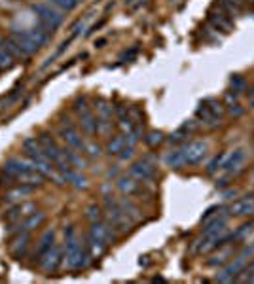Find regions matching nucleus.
Wrapping results in <instances>:
<instances>
[{"label": "nucleus", "instance_id": "13d9d810", "mask_svg": "<svg viewBox=\"0 0 254 284\" xmlns=\"http://www.w3.org/2000/svg\"><path fill=\"white\" fill-rule=\"evenodd\" d=\"M250 245H254V239H252V243H250Z\"/></svg>", "mask_w": 254, "mask_h": 284}, {"label": "nucleus", "instance_id": "bf43d9fd", "mask_svg": "<svg viewBox=\"0 0 254 284\" xmlns=\"http://www.w3.org/2000/svg\"><path fill=\"white\" fill-rule=\"evenodd\" d=\"M252 172H254V171H252Z\"/></svg>", "mask_w": 254, "mask_h": 284}, {"label": "nucleus", "instance_id": "f03ea898", "mask_svg": "<svg viewBox=\"0 0 254 284\" xmlns=\"http://www.w3.org/2000/svg\"><path fill=\"white\" fill-rule=\"evenodd\" d=\"M2 172L6 174L10 180H15L19 184H29V186H42L44 184V174L34 169L33 161L29 159H19V158H12L8 159L4 167H2Z\"/></svg>", "mask_w": 254, "mask_h": 284}, {"label": "nucleus", "instance_id": "1a4fd4ad", "mask_svg": "<svg viewBox=\"0 0 254 284\" xmlns=\"http://www.w3.org/2000/svg\"><path fill=\"white\" fill-rule=\"evenodd\" d=\"M63 262H65V248L61 245H57V243H54V246L49 248V252H47L46 256L40 260V269L44 273H55L59 271V267L63 265Z\"/></svg>", "mask_w": 254, "mask_h": 284}, {"label": "nucleus", "instance_id": "58836bf2", "mask_svg": "<svg viewBox=\"0 0 254 284\" xmlns=\"http://www.w3.org/2000/svg\"><path fill=\"white\" fill-rule=\"evenodd\" d=\"M203 105L207 106V108L213 114H216V116H220V118L224 116V106H222V102H218L216 99H207L205 102H203Z\"/></svg>", "mask_w": 254, "mask_h": 284}, {"label": "nucleus", "instance_id": "f257e3e1", "mask_svg": "<svg viewBox=\"0 0 254 284\" xmlns=\"http://www.w3.org/2000/svg\"><path fill=\"white\" fill-rule=\"evenodd\" d=\"M91 254L86 245H82L74 225H68L65 229V264L70 271H80L87 269L91 265Z\"/></svg>", "mask_w": 254, "mask_h": 284}, {"label": "nucleus", "instance_id": "5fc2aeb1", "mask_svg": "<svg viewBox=\"0 0 254 284\" xmlns=\"http://www.w3.org/2000/svg\"><path fill=\"white\" fill-rule=\"evenodd\" d=\"M230 4H239V0H227Z\"/></svg>", "mask_w": 254, "mask_h": 284}, {"label": "nucleus", "instance_id": "6e6552de", "mask_svg": "<svg viewBox=\"0 0 254 284\" xmlns=\"http://www.w3.org/2000/svg\"><path fill=\"white\" fill-rule=\"evenodd\" d=\"M129 174L139 180L141 184L152 182L156 178V161L150 156L142 158L141 161H135L133 165L129 167Z\"/></svg>", "mask_w": 254, "mask_h": 284}, {"label": "nucleus", "instance_id": "cd10ccee", "mask_svg": "<svg viewBox=\"0 0 254 284\" xmlns=\"http://www.w3.org/2000/svg\"><path fill=\"white\" fill-rule=\"evenodd\" d=\"M226 159H227V152H222L218 153V156H214L211 161L207 163V174H214V172H218L224 169V165H226Z\"/></svg>", "mask_w": 254, "mask_h": 284}, {"label": "nucleus", "instance_id": "7c9ffc66", "mask_svg": "<svg viewBox=\"0 0 254 284\" xmlns=\"http://www.w3.org/2000/svg\"><path fill=\"white\" fill-rule=\"evenodd\" d=\"M254 231V220L247 222V224H243L241 227H237L235 231H232V241H245V239Z\"/></svg>", "mask_w": 254, "mask_h": 284}, {"label": "nucleus", "instance_id": "72a5a7b5", "mask_svg": "<svg viewBox=\"0 0 254 284\" xmlns=\"http://www.w3.org/2000/svg\"><path fill=\"white\" fill-rule=\"evenodd\" d=\"M52 6H55L61 12H72L74 8H78L84 0H47Z\"/></svg>", "mask_w": 254, "mask_h": 284}, {"label": "nucleus", "instance_id": "09e8293b", "mask_svg": "<svg viewBox=\"0 0 254 284\" xmlns=\"http://www.w3.org/2000/svg\"><path fill=\"white\" fill-rule=\"evenodd\" d=\"M232 176H230V174H226V172H224V176H220V178H216V182H214V186H216V188H218V190H224V188H227V186H230V182H232Z\"/></svg>", "mask_w": 254, "mask_h": 284}, {"label": "nucleus", "instance_id": "c756f323", "mask_svg": "<svg viewBox=\"0 0 254 284\" xmlns=\"http://www.w3.org/2000/svg\"><path fill=\"white\" fill-rule=\"evenodd\" d=\"M34 186H29V184H19L17 188H14V190H10V192L4 195V197L8 199V201H15V199H23L25 195H29V193H33Z\"/></svg>", "mask_w": 254, "mask_h": 284}, {"label": "nucleus", "instance_id": "a878e982", "mask_svg": "<svg viewBox=\"0 0 254 284\" xmlns=\"http://www.w3.org/2000/svg\"><path fill=\"white\" fill-rule=\"evenodd\" d=\"M14 63H15V59L12 57V53L8 51L4 38L0 36V70H8V68H12Z\"/></svg>", "mask_w": 254, "mask_h": 284}, {"label": "nucleus", "instance_id": "b1692460", "mask_svg": "<svg viewBox=\"0 0 254 284\" xmlns=\"http://www.w3.org/2000/svg\"><path fill=\"white\" fill-rule=\"evenodd\" d=\"M120 206H121V211L125 212L127 214V218L131 220V222H139V220L142 218V214H141V211H139V206L135 205L133 201L129 199V195H125V197H121L120 201Z\"/></svg>", "mask_w": 254, "mask_h": 284}, {"label": "nucleus", "instance_id": "c85d7f7f", "mask_svg": "<svg viewBox=\"0 0 254 284\" xmlns=\"http://www.w3.org/2000/svg\"><path fill=\"white\" fill-rule=\"evenodd\" d=\"M65 156H67L68 163H70V167H72V169H78V171H82V169L86 167V159L82 158L80 152H76V150H72V148H65Z\"/></svg>", "mask_w": 254, "mask_h": 284}, {"label": "nucleus", "instance_id": "dca6fc26", "mask_svg": "<svg viewBox=\"0 0 254 284\" xmlns=\"http://www.w3.org/2000/svg\"><path fill=\"white\" fill-rule=\"evenodd\" d=\"M29 245H31V235H29L27 231L15 233L14 241H12V246H10L12 256L17 260L25 258V254H27V250H29Z\"/></svg>", "mask_w": 254, "mask_h": 284}, {"label": "nucleus", "instance_id": "864d4df0", "mask_svg": "<svg viewBox=\"0 0 254 284\" xmlns=\"http://www.w3.org/2000/svg\"><path fill=\"white\" fill-rule=\"evenodd\" d=\"M247 95H248V97H250V99H252V97H254V87H250V89H247Z\"/></svg>", "mask_w": 254, "mask_h": 284}, {"label": "nucleus", "instance_id": "f704fd0d", "mask_svg": "<svg viewBox=\"0 0 254 284\" xmlns=\"http://www.w3.org/2000/svg\"><path fill=\"white\" fill-rule=\"evenodd\" d=\"M4 42H6L8 51L12 53V57H14V59H27V57H25V53L21 51V47L15 44L12 36H10V38H4Z\"/></svg>", "mask_w": 254, "mask_h": 284}, {"label": "nucleus", "instance_id": "2eb2a0df", "mask_svg": "<svg viewBox=\"0 0 254 284\" xmlns=\"http://www.w3.org/2000/svg\"><path fill=\"white\" fill-rule=\"evenodd\" d=\"M33 212H36V205L34 203H21V205H15L14 209H10L4 218H6L8 224H15V222H21L23 218L31 216Z\"/></svg>", "mask_w": 254, "mask_h": 284}, {"label": "nucleus", "instance_id": "c03bdc74", "mask_svg": "<svg viewBox=\"0 0 254 284\" xmlns=\"http://www.w3.org/2000/svg\"><path fill=\"white\" fill-rule=\"evenodd\" d=\"M239 195V190L237 188H232V186H227V190L224 188V192H222L220 197L224 199V201H232V199H235Z\"/></svg>", "mask_w": 254, "mask_h": 284}, {"label": "nucleus", "instance_id": "e433bc0d", "mask_svg": "<svg viewBox=\"0 0 254 284\" xmlns=\"http://www.w3.org/2000/svg\"><path fill=\"white\" fill-rule=\"evenodd\" d=\"M188 137H190V131H186V129L181 125L171 137H169V142H171V144H182V142H186Z\"/></svg>", "mask_w": 254, "mask_h": 284}, {"label": "nucleus", "instance_id": "79ce46f5", "mask_svg": "<svg viewBox=\"0 0 254 284\" xmlns=\"http://www.w3.org/2000/svg\"><path fill=\"white\" fill-rule=\"evenodd\" d=\"M84 152L89 156V158H100V146L99 144H95V142H89V144H86V148H84Z\"/></svg>", "mask_w": 254, "mask_h": 284}, {"label": "nucleus", "instance_id": "a211bd4d", "mask_svg": "<svg viewBox=\"0 0 254 284\" xmlns=\"http://www.w3.org/2000/svg\"><path fill=\"white\" fill-rule=\"evenodd\" d=\"M61 180L70 186H74L76 190H87V186H89L87 178L78 171V169H68V171L61 172Z\"/></svg>", "mask_w": 254, "mask_h": 284}, {"label": "nucleus", "instance_id": "412c9836", "mask_svg": "<svg viewBox=\"0 0 254 284\" xmlns=\"http://www.w3.org/2000/svg\"><path fill=\"white\" fill-rule=\"evenodd\" d=\"M86 246H87V250H89V254H91L93 258H100V256L105 254V250H107L108 245L103 241V239H99L97 235H93L91 231H87Z\"/></svg>", "mask_w": 254, "mask_h": 284}, {"label": "nucleus", "instance_id": "2f4dec72", "mask_svg": "<svg viewBox=\"0 0 254 284\" xmlns=\"http://www.w3.org/2000/svg\"><path fill=\"white\" fill-rule=\"evenodd\" d=\"M125 148V137L123 135H118V137H112V140L107 144V152L110 156H120V152Z\"/></svg>", "mask_w": 254, "mask_h": 284}, {"label": "nucleus", "instance_id": "de8ad7c7", "mask_svg": "<svg viewBox=\"0 0 254 284\" xmlns=\"http://www.w3.org/2000/svg\"><path fill=\"white\" fill-rule=\"evenodd\" d=\"M224 209H226V206H211V209H209L207 212H205V214H203V216H201V220H203V222H207L209 218H213V216H216V214H218V212H222L224 211Z\"/></svg>", "mask_w": 254, "mask_h": 284}, {"label": "nucleus", "instance_id": "5701e85b", "mask_svg": "<svg viewBox=\"0 0 254 284\" xmlns=\"http://www.w3.org/2000/svg\"><path fill=\"white\" fill-rule=\"evenodd\" d=\"M165 165L171 167V169H184L188 165L186 163V158H184V150L181 148H176V150H171V152L165 156Z\"/></svg>", "mask_w": 254, "mask_h": 284}, {"label": "nucleus", "instance_id": "393cba45", "mask_svg": "<svg viewBox=\"0 0 254 284\" xmlns=\"http://www.w3.org/2000/svg\"><path fill=\"white\" fill-rule=\"evenodd\" d=\"M80 127L82 131L86 133L87 137H91V135H95L97 133V118H95L91 112H86L80 116Z\"/></svg>", "mask_w": 254, "mask_h": 284}, {"label": "nucleus", "instance_id": "473e14b6", "mask_svg": "<svg viewBox=\"0 0 254 284\" xmlns=\"http://www.w3.org/2000/svg\"><path fill=\"white\" fill-rule=\"evenodd\" d=\"M211 23L214 25V29H218V31H224V33H230L232 31V23L227 19L224 13H214L211 15Z\"/></svg>", "mask_w": 254, "mask_h": 284}, {"label": "nucleus", "instance_id": "39448f33", "mask_svg": "<svg viewBox=\"0 0 254 284\" xmlns=\"http://www.w3.org/2000/svg\"><path fill=\"white\" fill-rule=\"evenodd\" d=\"M254 256V245H248L245 246L243 250L239 252V256L234 260V262H227L226 267L222 269L218 275H216V282H234L235 278L239 277L243 269L247 267V264L250 262V258Z\"/></svg>", "mask_w": 254, "mask_h": 284}, {"label": "nucleus", "instance_id": "6e6d98bb", "mask_svg": "<svg viewBox=\"0 0 254 284\" xmlns=\"http://www.w3.org/2000/svg\"><path fill=\"white\" fill-rule=\"evenodd\" d=\"M250 108H252V110H254V97H252V99H250Z\"/></svg>", "mask_w": 254, "mask_h": 284}, {"label": "nucleus", "instance_id": "3c124183", "mask_svg": "<svg viewBox=\"0 0 254 284\" xmlns=\"http://www.w3.org/2000/svg\"><path fill=\"white\" fill-rule=\"evenodd\" d=\"M227 112L232 114L234 118H239V116H243V114H245V108H243L239 102H235V105L227 106Z\"/></svg>", "mask_w": 254, "mask_h": 284}, {"label": "nucleus", "instance_id": "4d7b16f0", "mask_svg": "<svg viewBox=\"0 0 254 284\" xmlns=\"http://www.w3.org/2000/svg\"><path fill=\"white\" fill-rule=\"evenodd\" d=\"M248 282H252V284H254V275H252V277H248Z\"/></svg>", "mask_w": 254, "mask_h": 284}, {"label": "nucleus", "instance_id": "bb28decb", "mask_svg": "<svg viewBox=\"0 0 254 284\" xmlns=\"http://www.w3.org/2000/svg\"><path fill=\"white\" fill-rule=\"evenodd\" d=\"M220 250V248H218ZM234 256V246H227V248H224V250H220L216 256H214L213 260H209L207 265L209 267H218V265H226L227 262H230V258Z\"/></svg>", "mask_w": 254, "mask_h": 284}, {"label": "nucleus", "instance_id": "423d86ee", "mask_svg": "<svg viewBox=\"0 0 254 284\" xmlns=\"http://www.w3.org/2000/svg\"><path fill=\"white\" fill-rule=\"evenodd\" d=\"M38 142L42 144V150L46 152V156L49 158V161L54 163L57 171L65 172V171H68V169H72L70 163H68L67 156H65V150L59 148V144H57L47 133H42L40 137H38Z\"/></svg>", "mask_w": 254, "mask_h": 284}, {"label": "nucleus", "instance_id": "9b49d317", "mask_svg": "<svg viewBox=\"0 0 254 284\" xmlns=\"http://www.w3.org/2000/svg\"><path fill=\"white\" fill-rule=\"evenodd\" d=\"M245 159H247V150L245 148H237L232 153H227L226 165L222 169V172L230 174L232 178H235L239 172L245 171Z\"/></svg>", "mask_w": 254, "mask_h": 284}, {"label": "nucleus", "instance_id": "a19ab883", "mask_svg": "<svg viewBox=\"0 0 254 284\" xmlns=\"http://www.w3.org/2000/svg\"><path fill=\"white\" fill-rule=\"evenodd\" d=\"M146 142H148V146H158V144H161L163 142V133H160V131H152L150 135L146 137Z\"/></svg>", "mask_w": 254, "mask_h": 284}, {"label": "nucleus", "instance_id": "ea45409f", "mask_svg": "<svg viewBox=\"0 0 254 284\" xmlns=\"http://www.w3.org/2000/svg\"><path fill=\"white\" fill-rule=\"evenodd\" d=\"M252 275H254V256L250 258V262L247 264V267L243 269V275H239L235 280H237V282H248V277H252Z\"/></svg>", "mask_w": 254, "mask_h": 284}, {"label": "nucleus", "instance_id": "6ab92c4d", "mask_svg": "<svg viewBox=\"0 0 254 284\" xmlns=\"http://www.w3.org/2000/svg\"><path fill=\"white\" fill-rule=\"evenodd\" d=\"M54 243H55V231L54 229H47V231L40 237L38 246H36V252H34V260H36V264H40V260L46 256L47 252H49V248L54 246Z\"/></svg>", "mask_w": 254, "mask_h": 284}, {"label": "nucleus", "instance_id": "7ed1b4c3", "mask_svg": "<svg viewBox=\"0 0 254 284\" xmlns=\"http://www.w3.org/2000/svg\"><path fill=\"white\" fill-rule=\"evenodd\" d=\"M23 150H25V153H27V158L33 161L34 169L40 172V174L49 176V178H57V174H55V165L49 161L46 152L42 150V144L38 142V139H33V137L25 139V142H23Z\"/></svg>", "mask_w": 254, "mask_h": 284}, {"label": "nucleus", "instance_id": "f3484780", "mask_svg": "<svg viewBox=\"0 0 254 284\" xmlns=\"http://www.w3.org/2000/svg\"><path fill=\"white\" fill-rule=\"evenodd\" d=\"M12 38H14L15 44L21 47V51L25 53V57H27V59L40 49V47L34 44L33 40L29 38V34L25 33V31H14V33H12Z\"/></svg>", "mask_w": 254, "mask_h": 284}, {"label": "nucleus", "instance_id": "ddd939ff", "mask_svg": "<svg viewBox=\"0 0 254 284\" xmlns=\"http://www.w3.org/2000/svg\"><path fill=\"white\" fill-rule=\"evenodd\" d=\"M44 220H46V214H44V212L36 211V212H33L31 216L23 218L21 222H15V224H12V227H10L8 231H10V235H15V233H21V231L31 233L33 229L40 227V225L44 224Z\"/></svg>", "mask_w": 254, "mask_h": 284}, {"label": "nucleus", "instance_id": "8fccbe9b", "mask_svg": "<svg viewBox=\"0 0 254 284\" xmlns=\"http://www.w3.org/2000/svg\"><path fill=\"white\" fill-rule=\"evenodd\" d=\"M133 153H135V146H127V144H125V148L121 150L118 158H120L121 161H129V159L133 158Z\"/></svg>", "mask_w": 254, "mask_h": 284}, {"label": "nucleus", "instance_id": "4be33fe9", "mask_svg": "<svg viewBox=\"0 0 254 284\" xmlns=\"http://www.w3.org/2000/svg\"><path fill=\"white\" fill-rule=\"evenodd\" d=\"M195 116H197V119H199L203 125H205V127H211V129H214V127H218V125L222 123V118H220V116H216V114H213L205 105H201L199 108L195 110Z\"/></svg>", "mask_w": 254, "mask_h": 284}, {"label": "nucleus", "instance_id": "4468645a", "mask_svg": "<svg viewBox=\"0 0 254 284\" xmlns=\"http://www.w3.org/2000/svg\"><path fill=\"white\" fill-rule=\"evenodd\" d=\"M230 216L234 218H245V216H254V195H247L243 199H237L227 206Z\"/></svg>", "mask_w": 254, "mask_h": 284}, {"label": "nucleus", "instance_id": "0eeeda50", "mask_svg": "<svg viewBox=\"0 0 254 284\" xmlns=\"http://www.w3.org/2000/svg\"><path fill=\"white\" fill-rule=\"evenodd\" d=\"M33 12L36 13V17H38V21H40V25L44 27L46 31H49V33L57 31V29L61 27V23H63L61 10L52 6L49 2H47V4H44V2H40V4H33Z\"/></svg>", "mask_w": 254, "mask_h": 284}, {"label": "nucleus", "instance_id": "a18cd8bd", "mask_svg": "<svg viewBox=\"0 0 254 284\" xmlns=\"http://www.w3.org/2000/svg\"><path fill=\"white\" fill-rule=\"evenodd\" d=\"M74 110L80 114H86V112H91L89 110V106H87V100L86 99H76V102H74Z\"/></svg>", "mask_w": 254, "mask_h": 284}, {"label": "nucleus", "instance_id": "f8f14e48", "mask_svg": "<svg viewBox=\"0 0 254 284\" xmlns=\"http://www.w3.org/2000/svg\"><path fill=\"white\" fill-rule=\"evenodd\" d=\"M61 139L65 140V144L68 148H72L76 152H84V148H86V142L82 140L80 133L76 131V127L70 123V121H63V125H61Z\"/></svg>", "mask_w": 254, "mask_h": 284}, {"label": "nucleus", "instance_id": "37998d69", "mask_svg": "<svg viewBox=\"0 0 254 284\" xmlns=\"http://www.w3.org/2000/svg\"><path fill=\"white\" fill-rule=\"evenodd\" d=\"M118 127H120L121 131H123V135H125V133H129L131 129H133L135 123H133V119L129 118V116H123V118H120V123H118Z\"/></svg>", "mask_w": 254, "mask_h": 284}, {"label": "nucleus", "instance_id": "4c0bfd02", "mask_svg": "<svg viewBox=\"0 0 254 284\" xmlns=\"http://www.w3.org/2000/svg\"><path fill=\"white\" fill-rule=\"evenodd\" d=\"M230 84H232V87H234V91H237V93H245L248 89L245 78H243V76H239V74L232 76V78H230Z\"/></svg>", "mask_w": 254, "mask_h": 284}, {"label": "nucleus", "instance_id": "9d476101", "mask_svg": "<svg viewBox=\"0 0 254 284\" xmlns=\"http://www.w3.org/2000/svg\"><path fill=\"white\" fill-rule=\"evenodd\" d=\"M184 150V158H186L188 165H199L203 159L207 158L209 153V144L205 140H194L182 146Z\"/></svg>", "mask_w": 254, "mask_h": 284}, {"label": "nucleus", "instance_id": "603ef678", "mask_svg": "<svg viewBox=\"0 0 254 284\" xmlns=\"http://www.w3.org/2000/svg\"><path fill=\"white\" fill-rule=\"evenodd\" d=\"M105 44H107V40L103 38V40H99V42H97V44H95V46H97V47H103V46H105Z\"/></svg>", "mask_w": 254, "mask_h": 284}, {"label": "nucleus", "instance_id": "aec40b11", "mask_svg": "<svg viewBox=\"0 0 254 284\" xmlns=\"http://www.w3.org/2000/svg\"><path fill=\"white\" fill-rule=\"evenodd\" d=\"M116 186H118V190H120L123 195H135L137 192H141V182L137 178H133L131 174H123V176H120L118 178V182H116Z\"/></svg>", "mask_w": 254, "mask_h": 284}, {"label": "nucleus", "instance_id": "20e7f679", "mask_svg": "<svg viewBox=\"0 0 254 284\" xmlns=\"http://www.w3.org/2000/svg\"><path fill=\"white\" fill-rule=\"evenodd\" d=\"M105 222H107L114 231L125 233L131 229V220L127 218V214L121 211L120 203L112 199V195H105Z\"/></svg>", "mask_w": 254, "mask_h": 284}, {"label": "nucleus", "instance_id": "49530a36", "mask_svg": "<svg viewBox=\"0 0 254 284\" xmlns=\"http://www.w3.org/2000/svg\"><path fill=\"white\" fill-rule=\"evenodd\" d=\"M224 100H226V106H232L235 105V102H239V93L237 91H226V95H224Z\"/></svg>", "mask_w": 254, "mask_h": 284}, {"label": "nucleus", "instance_id": "c9c22d12", "mask_svg": "<svg viewBox=\"0 0 254 284\" xmlns=\"http://www.w3.org/2000/svg\"><path fill=\"white\" fill-rule=\"evenodd\" d=\"M86 218L89 222H99V220L105 218V214H103V209L99 205H89L86 211Z\"/></svg>", "mask_w": 254, "mask_h": 284}]
</instances>
